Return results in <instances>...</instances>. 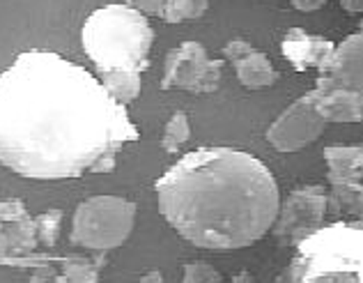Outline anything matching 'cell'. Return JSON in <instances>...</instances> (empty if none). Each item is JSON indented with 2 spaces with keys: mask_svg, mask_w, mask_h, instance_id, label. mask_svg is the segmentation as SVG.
Instances as JSON below:
<instances>
[{
  "mask_svg": "<svg viewBox=\"0 0 363 283\" xmlns=\"http://www.w3.org/2000/svg\"><path fill=\"white\" fill-rule=\"evenodd\" d=\"M140 131L81 65L23 51L0 74V164L28 180L111 173Z\"/></svg>",
  "mask_w": 363,
  "mask_h": 283,
  "instance_id": "obj_1",
  "label": "cell"
},
{
  "mask_svg": "<svg viewBox=\"0 0 363 283\" xmlns=\"http://www.w3.org/2000/svg\"><path fill=\"white\" fill-rule=\"evenodd\" d=\"M161 216L198 249H246L272 231L281 192L260 159L233 148H200L157 180Z\"/></svg>",
  "mask_w": 363,
  "mask_h": 283,
  "instance_id": "obj_2",
  "label": "cell"
},
{
  "mask_svg": "<svg viewBox=\"0 0 363 283\" xmlns=\"http://www.w3.org/2000/svg\"><path fill=\"white\" fill-rule=\"evenodd\" d=\"M81 44L97 72L150 70V51L155 30L145 14L129 5L113 3L92 12L83 23Z\"/></svg>",
  "mask_w": 363,
  "mask_h": 283,
  "instance_id": "obj_3",
  "label": "cell"
},
{
  "mask_svg": "<svg viewBox=\"0 0 363 283\" xmlns=\"http://www.w3.org/2000/svg\"><path fill=\"white\" fill-rule=\"evenodd\" d=\"M363 231L361 221L322 226L297 244V256L276 283H361Z\"/></svg>",
  "mask_w": 363,
  "mask_h": 283,
  "instance_id": "obj_4",
  "label": "cell"
},
{
  "mask_svg": "<svg viewBox=\"0 0 363 283\" xmlns=\"http://www.w3.org/2000/svg\"><path fill=\"white\" fill-rule=\"evenodd\" d=\"M136 223V203L120 196H92L83 201L72 219L74 247L106 253L122 247Z\"/></svg>",
  "mask_w": 363,
  "mask_h": 283,
  "instance_id": "obj_5",
  "label": "cell"
},
{
  "mask_svg": "<svg viewBox=\"0 0 363 283\" xmlns=\"http://www.w3.org/2000/svg\"><path fill=\"white\" fill-rule=\"evenodd\" d=\"M329 212V194L322 184H303L279 205L276 219L272 223L274 240L283 247L297 244L322 228L324 216Z\"/></svg>",
  "mask_w": 363,
  "mask_h": 283,
  "instance_id": "obj_6",
  "label": "cell"
},
{
  "mask_svg": "<svg viewBox=\"0 0 363 283\" xmlns=\"http://www.w3.org/2000/svg\"><path fill=\"white\" fill-rule=\"evenodd\" d=\"M223 60H212L200 42H182L168 51L164 62V90H186L194 94L216 92L223 77Z\"/></svg>",
  "mask_w": 363,
  "mask_h": 283,
  "instance_id": "obj_7",
  "label": "cell"
},
{
  "mask_svg": "<svg viewBox=\"0 0 363 283\" xmlns=\"http://www.w3.org/2000/svg\"><path fill=\"white\" fill-rule=\"evenodd\" d=\"M324 162L329 168V212L333 216H361L363 194H361V168L363 148L361 145H331L324 148Z\"/></svg>",
  "mask_w": 363,
  "mask_h": 283,
  "instance_id": "obj_8",
  "label": "cell"
},
{
  "mask_svg": "<svg viewBox=\"0 0 363 283\" xmlns=\"http://www.w3.org/2000/svg\"><path fill=\"white\" fill-rule=\"evenodd\" d=\"M324 129L327 122L315 111L313 94L306 92L272 122L267 129V143L279 152H299L315 143L324 134Z\"/></svg>",
  "mask_w": 363,
  "mask_h": 283,
  "instance_id": "obj_9",
  "label": "cell"
},
{
  "mask_svg": "<svg viewBox=\"0 0 363 283\" xmlns=\"http://www.w3.org/2000/svg\"><path fill=\"white\" fill-rule=\"evenodd\" d=\"M363 35L354 33L333 49L327 65L318 72L315 88H347L361 90L363 86Z\"/></svg>",
  "mask_w": 363,
  "mask_h": 283,
  "instance_id": "obj_10",
  "label": "cell"
},
{
  "mask_svg": "<svg viewBox=\"0 0 363 283\" xmlns=\"http://www.w3.org/2000/svg\"><path fill=\"white\" fill-rule=\"evenodd\" d=\"M223 53H225V60H230V65L235 67L237 79H240L244 88L262 90V88H272L274 83L279 81V72L274 70L269 58L248 42L244 40L228 42Z\"/></svg>",
  "mask_w": 363,
  "mask_h": 283,
  "instance_id": "obj_11",
  "label": "cell"
},
{
  "mask_svg": "<svg viewBox=\"0 0 363 283\" xmlns=\"http://www.w3.org/2000/svg\"><path fill=\"white\" fill-rule=\"evenodd\" d=\"M336 44L324 40L320 35H311L301 28H290L281 40V51L297 72L322 70L331 58Z\"/></svg>",
  "mask_w": 363,
  "mask_h": 283,
  "instance_id": "obj_12",
  "label": "cell"
},
{
  "mask_svg": "<svg viewBox=\"0 0 363 283\" xmlns=\"http://www.w3.org/2000/svg\"><path fill=\"white\" fill-rule=\"evenodd\" d=\"M313 104L320 118L336 125H350V122H361L363 118V94L361 90L347 88H313Z\"/></svg>",
  "mask_w": 363,
  "mask_h": 283,
  "instance_id": "obj_13",
  "label": "cell"
},
{
  "mask_svg": "<svg viewBox=\"0 0 363 283\" xmlns=\"http://www.w3.org/2000/svg\"><path fill=\"white\" fill-rule=\"evenodd\" d=\"M129 7L145 16H157L166 23H184L200 18L209 7V0H124Z\"/></svg>",
  "mask_w": 363,
  "mask_h": 283,
  "instance_id": "obj_14",
  "label": "cell"
},
{
  "mask_svg": "<svg viewBox=\"0 0 363 283\" xmlns=\"http://www.w3.org/2000/svg\"><path fill=\"white\" fill-rule=\"evenodd\" d=\"M99 83L113 99L122 106H129L133 99H138L143 90V79L138 72L116 70V72H99Z\"/></svg>",
  "mask_w": 363,
  "mask_h": 283,
  "instance_id": "obj_15",
  "label": "cell"
},
{
  "mask_svg": "<svg viewBox=\"0 0 363 283\" xmlns=\"http://www.w3.org/2000/svg\"><path fill=\"white\" fill-rule=\"evenodd\" d=\"M60 272L74 281V283H97L104 265H106V253H97L92 258L74 256V258H60Z\"/></svg>",
  "mask_w": 363,
  "mask_h": 283,
  "instance_id": "obj_16",
  "label": "cell"
},
{
  "mask_svg": "<svg viewBox=\"0 0 363 283\" xmlns=\"http://www.w3.org/2000/svg\"><path fill=\"white\" fill-rule=\"evenodd\" d=\"M189 138H191L189 116L184 111H177L175 116L168 120V125L164 129V136H161V148H164L168 155H175Z\"/></svg>",
  "mask_w": 363,
  "mask_h": 283,
  "instance_id": "obj_17",
  "label": "cell"
},
{
  "mask_svg": "<svg viewBox=\"0 0 363 283\" xmlns=\"http://www.w3.org/2000/svg\"><path fill=\"white\" fill-rule=\"evenodd\" d=\"M60 226H62V212L60 210H49L40 216H35L37 240H40L42 247H53V244L58 242Z\"/></svg>",
  "mask_w": 363,
  "mask_h": 283,
  "instance_id": "obj_18",
  "label": "cell"
},
{
  "mask_svg": "<svg viewBox=\"0 0 363 283\" xmlns=\"http://www.w3.org/2000/svg\"><path fill=\"white\" fill-rule=\"evenodd\" d=\"M218 281H221V274L216 272V267L203 260L189 262L182 270V283H218Z\"/></svg>",
  "mask_w": 363,
  "mask_h": 283,
  "instance_id": "obj_19",
  "label": "cell"
},
{
  "mask_svg": "<svg viewBox=\"0 0 363 283\" xmlns=\"http://www.w3.org/2000/svg\"><path fill=\"white\" fill-rule=\"evenodd\" d=\"M30 283H74L67 279L62 272H55L51 265H44V267H35L30 270Z\"/></svg>",
  "mask_w": 363,
  "mask_h": 283,
  "instance_id": "obj_20",
  "label": "cell"
},
{
  "mask_svg": "<svg viewBox=\"0 0 363 283\" xmlns=\"http://www.w3.org/2000/svg\"><path fill=\"white\" fill-rule=\"evenodd\" d=\"M294 9H299L303 14H311V12H318L324 5L329 3V0H290Z\"/></svg>",
  "mask_w": 363,
  "mask_h": 283,
  "instance_id": "obj_21",
  "label": "cell"
},
{
  "mask_svg": "<svg viewBox=\"0 0 363 283\" xmlns=\"http://www.w3.org/2000/svg\"><path fill=\"white\" fill-rule=\"evenodd\" d=\"M340 7L347 14H361L363 12V0H340Z\"/></svg>",
  "mask_w": 363,
  "mask_h": 283,
  "instance_id": "obj_22",
  "label": "cell"
},
{
  "mask_svg": "<svg viewBox=\"0 0 363 283\" xmlns=\"http://www.w3.org/2000/svg\"><path fill=\"white\" fill-rule=\"evenodd\" d=\"M136 283H164V274L159 270H152L147 274H143Z\"/></svg>",
  "mask_w": 363,
  "mask_h": 283,
  "instance_id": "obj_23",
  "label": "cell"
},
{
  "mask_svg": "<svg viewBox=\"0 0 363 283\" xmlns=\"http://www.w3.org/2000/svg\"><path fill=\"white\" fill-rule=\"evenodd\" d=\"M218 283H255V279L248 274V272H240V274L233 277L230 281H218Z\"/></svg>",
  "mask_w": 363,
  "mask_h": 283,
  "instance_id": "obj_24",
  "label": "cell"
},
{
  "mask_svg": "<svg viewBox=\"0 0 363 283\" xmlns=\"http://www.w3.org/2000/svg\"><path fill=\"white\" fill-rule=\"evenodd\" d=\"M97 283H101V281H97Z\"/></svg>",
  "mask_w": 363,
  "mask_h": 283,
  "instance_id": "obj_25",
  "label": "cell"
}]
</instances>
